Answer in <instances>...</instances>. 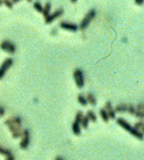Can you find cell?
Wrapping results in <instances>:
<instances>
[{
  "instance_id": "obj_5",
  "label": "cell",
  "mask_w": 144,
  "mask_h": 160,
  "mask_svg": "<svg viewBox=\"0 0 144 160\" xmlns=\"http://www.w3.org/2000/svg\"><path fill=\"white\" fill-rule=\"evenodd\" d=\"M29 144H30V131H29V129L25 128V129H23L19 146H20L21 149L25 150V149L28 148Z\"/></svg>"
},
{
  "instance_id": "obj_16",
  "label": "cell",
  "mask_w": 144,
  "mask_h": 160,
  "mask_svg": "<svg viewBox=\"0 0 144 160\" xmlns=\"http://www.w3.org/2000/svg\"><path fill=\"white\" fill-rule=\"evenodd\" d=\"M99 114H100L102 120H103L104 122H108V121H109V117H108V115H107V112L105 111V109L103 107L99 109Z\"/></svg>"
},
{
  "instance_id": "obj_31",
  "label": "cell",
  "mask_w": 144,
  "mask_h": 160,
  "mask_svg": "<svg viewBox=\"0 0 144 160\" xmlns=\"http://www.w3.org/2000/svg\"><path fill=\"white\" fill-rule=\"evenodd\" d=\"M54 160H64V158L61 157V156H57V157H55V159H54Z\"/></svg>"
},
{
  "instance_id": "obj_11",
  "label": "cell",
  "mask_w": 144,
  "mask_h": 160,
  "mask_svg": "<svg viewBox=\"0 0 144 160\" xmlns=\"http://www.w3.org/2000/svg\"><path fill=\"white\" fill-rule=\"evenodd\" d=\"M85 97H86L87 103H89L91 106H96V104H97V99H96L95 95L92 92H87Z\"/></svg>"
},
{
  "instance_id": "obj_4",
  "label": "cell",
  "mask_w": 144,
  "mask_h": 160,
  "mask_svg": "<svg viewBox=\"0 0 144 160\" xmlns=\"http://www.w3.org/2000/svg\"><path fill=\"white\" fill-rule=\"evenodd\" d=\"M0 49H2L5 52L10 53V54H13V53L16 52V45L10 40H3L0 43Z\"/></svg>"
},
{
  "instance_id": "obj_20",
  "label": "cell",
  "mask_w": 144,
  "mask_h": 160,
  "mask_svg": "<svg viewBox=\"0 0 144 160\" xmlns=\"http://www.w3.org/2000/svg\"><path fill=\"white\" fill-rule=\"evenodd\" d=\"M33 6H34L35 10L39 13H42V10H43V5L40 1H35L33 2Z\"/></svg>"
},
{
  "instance_id": "obj_27",
  "label": "cell",
  "mask_w": 144,
  "mask_h": 160,
  "mask_svg": "<svg viewBox=\"0 0 144 160\" xmlns=\"http://www.w3.org/2000/svg\"><path fill=\"white\" fill-rule=\"evenodd\" d=\"M23 129H24V128H23ZM23 129H21V130H18V131L14 132V133H12V137H13L14 139H16V138H20L21 136H22Z\"/></svg>"
},
{
  "instance_id": "obj_14",
  "label": "cell",
  "mask_w": 144,
  "mask_h": 160,
  "mask_svg": "<svg viewBox=\"0 0 144 160\" xmlns=\"http://www.w3.org/2000/svg\"><path fill=\"white\" fill-rule=\"evenodd\" d=\"M71 129H72V132L74 133L75 135H80L81 134V126H80V124L79 123H77V122H74L72 123V125H71Z\"/></svg>"
},
{
  "instance_id": "obj_21",
  "label": "cell",
  "mask_w": 144,
  "mask_h": 160,
  "mask_svg": "<svg viewBox=\"0 0 144 160\" xmlns=\"http://www.w3.org/2000/svg\"><path fill=\"white\" fill-rule=\"evenodd\" d=\"M0 154H1V155H3V156H5V157H7L9 155H11L12 153H11V150L10 149L0 146Z\"/></svg>"
},
{
  "instance_id": "obj_1",
  "label": "cell",
  "mask_w": 144,
  "mask_h": 160,
  "mask_svg": "<svg viewBox=\"0 0 144 160\" xmlns=\"http://www.w3.org/2000/svg\"><path fill=\"white\" fill-rule=\"evenodd\" d=\"M116 123L118 124L119 126H121L124 130L128 131L132 136L136 137L137 139H139V140H143V132L139 131V130H136L127 120H125L124 118H121V117L117 118Z\"/></svg>"
},
{
  "instance_id": "obj_17",
  "label": "cell",
  "mask_w": 144,
  "mask_h": 160,
  "mask_svg": "<svg viewBox=\"0 0 144 160\" xmlns=\"http://www.w3.org/2000/svg\"><path fill=\"white\" fill-rule=\"evenodd\" d=\"M77 100L82 106H86L87 104H88V103H87V100H86V97H85L84 94H81V93L78 94V95H77Z\"/></svg>"
},
{
  "instance_id": "obj_29",
  "label": "cell",
  "mask_w": 144,
  "mask_h": 160,
  "mask_svg": "<svg viewBox=\"0 0 144 160\" xmlns=\"http://www.w3.org/2000/svg\"><path fill=\"white\" fill-rule=\"evenodd\" d=\"M4 114H5V108L0 105V117L4 116Z\"/></svg>"
},
{
  "instance_id": "obj_24",
  "label": "cell",
  "mask_w": 144,
  "mask_h": 160,
  "mask_svg": "<svg viewBox=\"0 0 144 160\" xmlns=\"http://www.w3.org/2000/svg\"><path fill=\"white\" fill-rule=\"evenodd\" d=\"M126 112H128L129 114H131V115H134L135 113V106L133 104H127V111Z\"/></svg>"
},
{
  "instance_id": "obj_8",
  "label": "cell",
  "mask_w": 144,
  "mask_h": 160,
  "mask_svg": "<svg viewBox=\"0 0 144 160\" xmlns=\"http://www.w3.org/2000/svg\"><path fill=\"white\" fill-rule=\"evenodd\" d=\"M59 27L62 28V29H65V30L72 31V32H75L79 29L77 24L72 23V22H68V21H60L59 22Z\"/></svg>"
},
{
  "instance_id": "obj_2",
  "label": "cell",
  "mask_w": 144,
  "mask_h": 160,
  "mask_svg": "<svg viewBox=\"0 0 144 160\" xmlns=\"http://www.w3.org/2000/svg\"><path fill=\"white\" fill-rule=\"evenodd\" d=\"M95 16H96V10L95 9H90L88 12L85 14V16L83 17V19L81 20V22H80L79 26H78V28H80L81 30L86 29L87 27H88V25L90 24V22L94 19Z\"/></svg>"
},
{
  "instance_id": "obj_6",
  "label": "cell",
  "mask_w": 144,
  "mask_h": 160,
  "mask_svg": "<svg viewBox=\"0 0 144 160\" xmlns=\"http://www.w3.org/2000/svg\"><path fill=\"white\" fill-rule=\"evenodd\" d=\"M13 65V59L11 57H7L4 61L2 62V64L0 65V79H2L4 75L7 72V70Z\"/></svg>"
},
{
  "instance_id": "obj_22",
  "label": "cell",
  "mask_w": 144,
  "mask_h": 160,
  "mask_svg": "<svg viewBox=\"0 0 144 160\" xmlns=\"http://www.w3.org/2000/svg\"><path fill=\"white\" fill-rule=\"evenodd\" d=\"M83 116H84V114H83L82 111H81V110L77 111L76 115H75V120H74V121H75V122H77V123L80 124V122H81V120H82Z\"/></svg>"
},
{
  "instance_id": "obj_26",
  "label": "cell",
  "mask_w": 144,
  "mask_h": 160,
  "mask_svg": "<svg viewBox=\"0 0 144 160\" xmlns=\"http://www.w3.org/2000/svg\"><path fill=\"white\" fill-rule=\"evenodd\" d=\"M3 4H4L7 8H9V9H12V8H13V5H14L11 0H4V1H3Z\"/></svg>"
},
{
  "instance_id": "obj_28",
  "label": "cell",
  "mask_w": 144,
  "mask_h": 160,
  "mask_svg": "<svg viewBox=\"0 0 144 160\" xmlns=\"http://www.w3.org/2000/svg\"><path fill=\"white\" fill-rule=\"evenodd\" d=\"M135 110H140V111H144V104L142 102L138 103V104H136V106H135Z\"/></svg>"
},
{
  "instance_id": "obj_13",
  "label": "cell",
  "mask_w": 144,
  "mask_h": 160,
  "mask_svg": "<svg viewBox=\"0 0 144 160\" xmlns=\"http://www.w3.org/2000/svg\"><path fill=\"white\" fill-rule=\"evenodd\" d=\"M50 11H51V2H45V4L43 5V10H42V14H43L44 18L49 15Z\"/></svg>"
},
{
  "instance_id": "obj_23",
  "label": "cell",
  "mask_w": 144,
  "mask_h": 160,
  "mask_svg": "<svg viewBox=\"0 0 144 160\" xmlns=\"http://www.w3.org/2000/svg\"><path fill=\"white\" fill-rule=\"evenodd\" d=\"M8 129H9V131H10L11 133H14V132L18 131V130H21L23 128H22V126H21V125H10V126H8Z\"/></svg>"
},
{
  "instance_id": "obj_18",
  "label": "cell",
  "mask_w": 144,
  "mask_h": 160,
  "mask_svg": "<svg viewBox=\"0 0 144 160\" xmlns=\"http://www.w3.org/2000/svg\"><path fill=\"white\" fill-rule=\"evenodd\" d=\"M88 125H89V119L87 118L86 115H84L82 120H81V122H80V126H81V128L86 129V128H88Z\"/></svg>"
},
{
  "instance_id": "obj_7",
  "label": "cell",
  "mask_w": 144,
  "mask_h": 160,
  "mask_svg": "<svg viewBox=\"0 0 144 160\" xmlns=\"http://www.w3.org/2000/svg\"><path fill=\"white\" fill-rule=\"evenodd\" d=\"M63 14H64V9H62V8H58V9H56L53 13H50L47 17H45L44 21L46 24H50V23H52L55 19L59 18L60 16H62Z\"/></svg>"
},
{
  "instance_id": "obj_15",
  "label": "cell",
  "mask_w": 144,
  "mask_h": 160,
  "mask_svg": "<svg viewBox=\"0 0 144 160\" xmlns=\"http://www.w3.org/2000/svg\"><path fill=\"white\" fill-rule=\"evenodd\" d=\"M86 116L89 119V121H92V122H96V121H97V116H96L95 112L93 110H88V111H87Z\"/></svg>"
},
{
  "instance_id": "obj_12",
  "label": "cell",
  "mask_w": 144,
  "mask_h": 160,
  "mask_svg": "<svg viewBox=\"0 0 144 160\" xmlns=\"http://www.w3.org/2000/svg\"><path fill=\"white\" fill-rule=\"evenodd\" d=\"M114 111L119 112V113H124V112L127 111V104L126 103H119L117 104L115 107H114Z\"/></svg>"
},
{
  "instance_id": "obj_25",
  "label": "cell",
  "mask_w": 144,
  "mask_h": 160,
  "mask_svg": "<svg viewBox=\"0 0 144 160\" xmlns=\"http://www.w3.org/2000/svg\"><path fill=\"white\" fill-rule=\"evenodd\" d=\"M134 116H136L137 118H139L140 120H142L144 118V111H140V110H135Z\"/></svg>"
},
{
  "instance_id": "obj_9",
  "label": "cell",
  "mask_w": 144,
  "mask_h": 160,
  "mask_svg": "<svg viewBox=\"0 0 144 160\" xmlns=\"http://www.w3.org/2000/svg\"><path fill=\"white\" fill-rule=\"evenodd\" d=\"M103 108L105 109V111L107 112V115H108V117H109V119H115L116 113H115V111H114V107L112 106V103L110 101H106Z\"/></svg>"
},
{
  "instance_id": "obj_3",
  "label": "cell",
  "mask_w": 144,
  "mask_h": 160,
  "mask_svg": "<svg viewBox=\"0 0 144 160\" xmlns=\"http://www.w3.org/2000/svg\"><path fill=\"white\" fill-rule=\"evenodd\" d=\"M73 78L75 80V84H76L77 88H79V89L83 88L85 81H84V74L81 68H76V69H74Z\"/></svg>"
},
{
  "instance_id": "obj_30",
  "label": "cell",
  "mask_w": 144,
  "mask_h": 160,
  "mask_svg": "<svg viewBox=\"0 0 144 160\" xmlns=\"http://www.w3.org/2000/svg\"><path fill=\"white\" fill-rule=\"evenodd\" d=\"M5 160H15V157L13 156V155H12V154H11V155H9V156H7V157H6V158H5Z\"/></svg>"
},
{
  "instance_id": "obj_32",
  "label": "cell",
  "mask_w": 144,
  "mask_h": 160,
  "mask_svg": "<svg viewBox=\"0 0 144 160\" xmlns=\"http://www.w3.org/2000/svg\"><path fill=\"white\" fill-rule=\"evenodd\" d=\"M0 5H3V1H1V0H0Z\"/></svg>"
},
{
  "instance_id": "obj_19",
  "label": "cell",
  "mask_w": 144,
  "mask_h": 160,
  "mask_svg": "<svg viewBox=\"0 0 144 160\" xmlns=\"http://www.w3.org/2000/svg\"><path fill=\"white\" fill-rule=\"evenodd\" d=\"M133 127L136 130H139V131L143 132V128H144V121L143 120H138L136 123L134 124Z\"/></svg>"
},
{
  "instance_id": "obj_10",
  "label": "cell",
  "mask_w": 144,
  "mask_h": 160,
  "mask_svg": "<svg viewBox=\"0 0 144 160\" xmlns=\"http://www.w3.org/2000/svg\"><path fill=\"white\" fill-rule=\"evenodd\" d=\"M22 123V119L20 116H12L8 119H6L4 121V124L6 126H10V125H21Z\"/></svg>"
}]
</instances>
